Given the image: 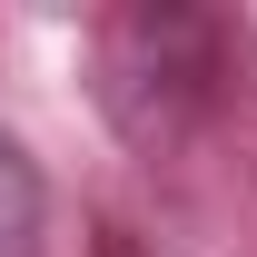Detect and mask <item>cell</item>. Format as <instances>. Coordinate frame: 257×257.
<instances>
[{
	"instance_id": "cell-1",
	"label": "cell",
	"mask_w": 257,
	"mask_h": 257,
	"mask_svg": "<svg viewBox=\"0 0 257 257\" xmlns=\"http://www.w3.org/2000/svg\"><path fill=\"white\" fill-rule=\"evenodd\" d=\"M227 99V20L188 0H139L99 30V109L128 149H178Z\"/></svg>"
},
{
	"instance_id": "cell-2",
	"label": "cell",
	"mask_w": 257,
	"mask_h": 257,
	"mask_svg": "<svg viewBox=\"0 0 257 257\" xmlns=\"http://www.w3.org/2000/svg\"><path fill=\"white\" fill-rule=\"evenodd\" d=\"M40 237H50V188H40L30 149L0 128V257H40Z\"/></svg>"
}]
</instances>
